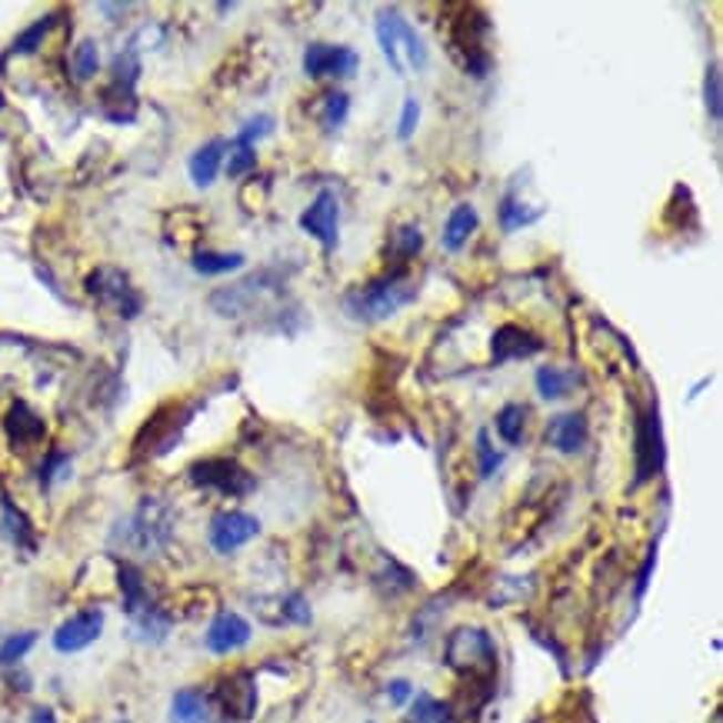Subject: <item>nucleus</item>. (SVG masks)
I'll return each instance as SVG.
<instances>
[{
  "label": "nucleus",
  "instance_id": "f257e3e1",
  "mask_svg": "<svg viewBox=\"0 0 723 723\" xmlns=\"http://www.w3.org/2000/svg\"><path fill=\"white\" fill-rule=\"evenodd\" d=\"M417 297V284L404 274V271H394L390 277H380V281H370L357 291H350L344 297V310L354 317V320H364V324H380L387 317H394L404 304H410Z\"/></svg>",
  "mask_w": 723,
  "mask_h": 723
},
{
  "label": "nucleus",
  "instance_id": "f03ea898",
  "mask_svg": "<svg viewBox=\"0 0 723 723\" xmlns=\"http://www.w3.org/2000/svg\"><path fill=\"white\" fill-rule=\"evenodd\" d=\"M374 34H377V44L384 51V58L390 61V68L397 74H420L427 68V48L420 41V34L410 28V21L387 8L377 14V24H374Z\"/></svg>",
  "mask_w": 723,
  "mask_h": 723
},
{
  "label": "nucleus",
  "instance_id": "7ed1b4c3",
  "mask_svg": "<svg viewBox=\"0 0 723 723\" xmlns=\"http://www.w3.org/2000/svg\"><path fill=\"white\" fill-rule=\"evenodd\" d=\"M174 533V517L171 507L161 500H141V507L118 527V540L131 553H157L167 547Z\"/></svg>",
  "mask_w": 723,
  "mask_h": 723
},
{
  "label": "nucleus",
  "instance_id": "20e7f679",
  "mask_svg": "<svg viewBox=\"0 0 723 723\" xmlns=\"http://www.w3.org/2000/svg\"><path fill=\"white\" fill-rule=\"evenodd\" d=\"M447 663L464 676H490L497 670V643L480 627H460L447 637Z\"/></svg>",
  "mask_w": 723,
  "mask_h": 723
},
{
  "label": "nucleus",
  "instance_id": "39448f33",
  "mask_svg": "<svg viewBox=\"0 0 723 723\" xmlns=\"http://www.w3.org/2000/svg\"><path fill=\"white\" fill-rule=\"evenodd\" d=\"M191 480L204 490H217L224 497H244L254 490V477L234 460H201L191 467Z\"/></svg>",
  "mask_w": 723,
  "mask_h": 723
},
{
  "label": "nucleus",
  "instance_id": "423d86ee",
  "mask_svg": "<svg viewBox=\"0 0 723 723\" xmlns=\"http://www.w3.org/2000/svg\"><path fill=\"white\" fill-rule=\"evenodd\" d=\"M360 68V54L344 44H310L304 51V74L310 81L320 78H354Z\"/></svg>",
  "mask_w": 723,
  "mask_h": 723
},
{
  "label": "nucleus",
  "instance_id": "0eeeda50",
  "mask_svg": "<svg viewBox=\"0 0 723 723\" xmlns=\"http://www.w3.org/2000/svg\"><path fill=\"white\" fill-rule=\"evenodd\" d=\"M261 533V520L244 510H224L211 520V547L217 553H234Z\"/></svg>",
  "mask_w": 723,
  "mask_h": 723
},
{
  "label": "nucleus",
  "instance_id": "6e6552de",
  "mask_svg": "<svg viewBox=\"0 0 723 723\" xmlns=\"http://www.w3.org/2000/svg\"><path fill=\"white\" fill-rule=\"evenodd\" d=\"M101 633H104V610L88 607V610L68 617V620L54 630V650H58V653H81V650H88Z\"/></svg>",
  "mask_w": 723,
  "mask_h": 723
},
{
  "label": "nucleus",
  "instance_id": "1a4fd4ad",
  "mask_svg": "<svg viewBox=\"0 0 723 723\" xmlns=\"http://www.w3.org/2000/svg\"><path fill=\"white\" fill-rule=\"evenodd\" d=\"M337 224H340V204L334 191H320L314 204L301 214V231L320 241L327 251L337 247Z\"/></svg>",
  "mask_w": 723,
  "mask_h": 723
},
{
  "label": "nucleus",
  "instance_id": "9d476101",
  "mask_svg": "<svg viewBox=\"0 0 723 723\" xmlns=\"http://www.w3.org/2000/svg\"><path fill=\"white\" fill-rule=\"evenodd\" d=\"M251 633H254V630H251V623H247L241 613H234V610H221V613L211 620L204 643H207L211 653L227 656V653L247 646V643H251Z\"/></svg>",
  "mask_w": 723,
  "mask_h": 723
},
{
  "label": "nucleus",
  "instance_id": "9b49d317",
  "mask_svg": "<svg viewBox=\"0 0 723 723\" xmlns=\"http://www.w3.org/2000/svg\"><path fill=\"white\" fill-rule=\"evenodd\" d=\"M214 706L224 710V716L231 720H247L257 706V686L251 673H234L227 680H221V686L214 690Z\"/></svg>",
  "mask_w": 723,
  "mask_h": 723
},
{
  "label": "nucleus",
  "instance_id": "f8f14e48",
  "mask_svg": "<svg viewBox=\"0 0 723 723\" xmlns=\"http://www.w3.org/2000/svg\"><path fill=\"white\" fill-rule=\"evenodd\" d=\"M88 291L98 294V297H101L104 304H111L114 310H121L124 317H134V314L141 310V297L134 294V287L128 284V277H124L121 271H111V267L98 271V274L88 281Z\"/></svg>",
  "mask_w": 723,
  "mask_h": 723
},
{
  "label": "nucleus",
  "instance_id": "ddd939ff",
  "mask_svg": "<svg viewBox=\"0 0 723 723\" xmlns=\"http://www.w3.org/2000/svg\"><path fill=\"white\" fill-rule=\"evenodd\" d=\"M633 454H637V480H646L663 467V434H660L656 407H650V414L637 424Z\"/></svg>",
  "mask_w": 723,
  "mask_h": 723
},
{
  "label": "nucleus",
  "instance_id": "4468645a",
  "mask_svg": "<svg viewBox=\"0 0 723 723\" xmlns=\"http://www.w3.org/2000/svg\"><path fill=\"white\" fill-rule=\"evenodd\" d=\"M543 350V340L533 337L530 330L517 327V324H503L493 340H490V354H493V364H507V360H523V357H533Z\"/></svg>",
  "mask_w": 723,
  "mask_h": 723
},
{
  "label": "nucleus",
  "instance_id": "2eb2a0df",
  "mask_svg": "<svg viewBox=\"0 0 723 723\" xmlns=\"http://www.w3.org/2000/svg\"><path fill=\"white\" fill-rule=\"evenodd\" d=\"M543 440L560 450V454H573L587 444V420L583 414H557L547 430H543Z\"/></svg>",
  "mask_w": 723,
  "mask_h": 723
},
{
  "label": "nucleus",
  "instance_id": "dca6fc26",
  "mask_svg": "<svg viewBox=\"0 0 723 723\" xmlns=\"http://www.w3.org/2000/svg\"><path fill=\"white\" fill-rule=\"evenodd\" d=\"M171 716L177 723H211L214 703H211V696L201 686H184L171 700Z\"/></svg>",
  "mask_w": 723,
  "mask_h": 723
},
{
  "label": "nucleus",
  "instance_id": "f3484780",
  "mask_svg": "<svg viewBox=\"0 0 723 723\" xmlns=\"http://www.w3.org/2000/svg\"><path fill=\"white\" fill-rule=\"evenodd\" d=\"M477 224H480V217H477L473 204H457V207L450 211L447 224H444V234H440L444 247H447L450 254H457L460 247H467V241L473 237Z\"/></svg>",
  "mask_w": 723,
  "mask_h": 723
},
{
  "label": "nucleus",
  "instance_id": "a211bd4d",
  "mask_svg": "<svg viewBox=\"0 0 723 723\" xmlns=\"http://www.w3.org/2000/svg\"><path fill=\"white\" fill-rule=\"evenodd\" d=\"M4 430H8V437L18 444V447H28V444H38L41 437H44V420L28 407V404H14L11 407V414H8V420H4Z\"/></svg>",
  "mask_w": 723,
  "mask_h": 723
},
{
  "label": "nucleus",
  "instance_id": "6ab92c4d",
  "mask_svg": "<svg viewBox=\"0 0 723 723\" xmlns=\"http://www.w3.org/2000/svg\"><path fill=\"white\" fill-rule=\"evenodd\" d=\"M224 154H227V144L224 141H207L201 151H194L191 157V177L197 187H211L221 174V164H224Z\"/></svg>",
  "mask_w": 723,
  "mask_h": 723
},
{
  "label": "nucleus",
  "instance_id": "aec40b11",
  "mask_svg": "<svg viewBox=\"0 0 723 723\" xmlns=\"http://www.w3.org/2000/svg\"><path fill=\"white\" fill-rule=\"evenodd\" d=\"M0 530H4V537L18 547H34V527L31 520L4 497L0 500Z\"/></svg>",
  "mask_w": 723,
  "mask_h": 723
},
{
  "label": "nucleus",
  "instance_id": "412c9836",
  "mask_svg": "<svg viewBox=\"0 0 723 723\" xmlns=\"http://www.w3.org/2000/svg\"><path fill=\"white\" fill-rule=\"evenodd\" d=\"M247 264L244 254L231 251V254H221V251H197L194 254V271L204 274V277H217V274H234Z\"/></svg>",
  "mask_w": 723,
  "mask_h": 723
},
{
  "label": "nucleus",
  "instance_id": "4be33fe9",
  "mask_svg": "<svg viewBox=\"0 0 723 723\" xmlns=\"http://www.w3.org/2000/svg\"><path fill=\"white\" fill-rule=\"evenodd\" d=\"M573 387V374L570 370H557V367H540L537 370V394L543 400H560L567 397Z\"/></svg>",
  "mask_w": 723,
  "mask_h": 723
},
{
  "label": "nucleus",
  "instance_id": "5701e85b",
  "mask_svg": "<svg viewBox=\"0 0 723 723\" xmlns=\"http://www.w3.org/2000/svg\"><path fill=\"white\" fill-rule=\"evenodd\" d=\"M523 424H527V407H520V404L500 407V414H497V420H493L497 434H500L507 444H520V440H523Z\"/></svg>",
  "mask_w": 723,
  "mask_h": 723
},
{
  "label": "nucleus",
  "instance_id": "b1692460",
  "mask_svg": "<svg viewBox=\"0 0 723 723\" xmlns=\"http://www.w3.org/2000/svg\"><path fill=\"white\" fill-rule=\"evenodd\" d=\"M450 706L430 693H420L414 696V706H410V723H450Z\"/></svg>",
  "mask_w": 723,
  "mask_h": 723
},
{
  "label": "nucleus",
  "instance_id": "393cba45",
  "mask_svg": "<svg viewBox=\"0 0 723 723\" xmlns=\"http://www.w3.org/2000/svg\"><path fill=\"white\" fill-rule=\"evenodd\" d=\"M543 214H547V207L527 211V207H523L520 201H513V197H503V204H500V224H503V231H520V227H530V224H537Z\"/></svg>",
  "mask_w": 723,
  "mask_h": 723
},
{
  "label": "nucleus",
  "instance_id": "a878e982",
  "mask_svg": "<svg viewBox=\"0 0 723 723\" xmlns=\"http://www.w3.org/2000/svg\"><path fill=\"white\" fill-rule=\"evenodd\" d=\"M71 71H74V81H91L98 71H101V51L94 41H81L78 51H74V61H71Z\"/></svg>",
  "mask_w": 723,
  "mask_h": 723
},
{
  "label": "nucleus",
  "instance_id": "bb28decb",
  "mask_svg": "<svg viewBox=\"0 0 723 723\" xmlns=\"http://www.w3.org/2000/svg\"><path fill=\"white\" fill-rule=\"evenodd\" d=\"M703 104H706L710 121L723 118V84H720V68L716 64H710L706 74H703Z\"/></svg>",
  "mask_w": 723,
  "mask_h": 723
},
{
  "label": "nucleus",
  "instance_id": "cd10ccee",
  "mask_svg": "<svg viewBox=\"0 0 723 723\" xmlns=\"http://www.w3.org/2000/svg\"><path fill=\"white\" fill-rule=\"evenodd\" d=\"M38 643V633L34 630H24V633H14V637H8L4 643H0V666H11V663H18L31 646Z\"/></svg>",
  "mask_w": 723,
  "mask_h": 723
},
{
  "label": "nucleus",
  "instance_id": "c85d7f7f",
  "mask_svg": "<svg viewBox=\"0 0 723 723\" xmlns=\"http://www.w3.org/2000/svg\"><path fill=\"white\" fill-rule=\"evenodd\" d=\"M54 24H58V18H54V14H48L44 21H38V24H34L31 31H24V34H21V38L14 41V54H34V51L41 48V41L48 38V31H51Z\"/></svg>",
  "mask_w": 723,
  "mask_h": 723
},
{
  "label": "nucleus",
  "instance_id": "c756f323",
  "mask_svg": "<svg viewBox=\"0 0 723 723\" xmlns=\"http://www.w3.org/2000/svg\"><path fill=\"white\" fill-rule=\"evenodd\" d=\"M347 111H350L347 94H327V98H324V111H320V124H324L327 131H337V128L347 121Z\"/></svg>",
  "mask_w": 723,
  "mask_h": 723
},
{
  "label": "nucleus",
  "instance_id": "7c9ffc66",
  "mask_svg": "<svg viewBox=\"0 0 723 723\" xmlns=\"http://www.w3.org/2000/svg\"><path fill=\"white\" fill-rule=\"evenodd\" d=\"M254 167H257V154H254V147L234 141V147L227 151V174H231V177H244V174H251Z\"/></svg>",
  "mask_w": 723,
  "mask_h": 723
},
{
  "label": "nucleus",
  "instance_id": "2f4dec72",
  "mask_svg": "<svg viewBox=\"0 0 723 723\" xmlns=\"http://www.w3.org/2000/svg\"><path fill=\"white\" fill-rule=\"evenodd\" d=\"M394 241H397V247H394L397 261H410V257L420 251V244H424V234H420V227H417V224H410V227H400V231L394 234Z\"/></svg>",
  "mask_w": 723,
  "mask_h": 723
},
{
  "label": "nucleus",
  "instance_id": "473e14b6",
  "mask_svg": "<svg viewBox=\"0 0 723 723\" xmlns=\"http://www.w3.org/2000/svg\"><path fill=\"white\" fill-rule=\"evenodd\" d=\"M274 131V121L267 118V114H261V118H254V121H247L244 124V131L237 134V144H247V147H254L261 138H267Z\"/></svg>",
  "mask_w": 723,
  "mask_h": 723
},
{
  "label": "nucleus",
  "instance_id": "72a5a7b5",
  "mask_svg": "<svg viewBox=\"0 0 723 723\" xmlns=\"http://www.w3.org/2000/svg\"><path fill=\"white\" fill-rule=\"evenodd\" d=\"M417 121H420V104L414 98L404 101V111H400V121H397V138L400 141H410L414 131H417Z\"/></svg>",
  "mask_w": 723,
  "mask_h": 723
},
{
  "label": "nucleus",
  "instance_id": "f704fd0d",
  "mask_svg": "<svg viewBox=\"0 0 723 723\" xmlns=\"http://www.w3.org/2000/svg\"><path fill=\"white\" fill-rule=\"evenodd\" d=\"M477 454H480V473L483 477H490L500 464H503V457L490 447V440H487V430H480L477 434Z\"/></svg>",
  "mask_w": 723,
  "mask_h": 723
},
{
  "label": "nucleus",
  "instance_id": "c9c22d12",
  "mask_svg": "<svg viewBox=\"0 0 723 723\" xmlns=\"http://www.w3.org/2000/svg\"><path fill=\"white\" fill-rule=\"evenodd\" d=\"M387 693H390V700L400 706V703H407V700L414 696V686H410L407 680H390V683H387Z\"/></svg>",
  "mask_w": 723,
  "mask_h": 723
},
{
  "label": "nucleus",
  "instance_id": "e433bc0d",
  "mask_svg": "<svg viewBox=\"0 0 723 723\" xmlns=\"http://www.w3.org/2000/svg\"><path fill=\"white\" fill-rule=\"evenodd\" d=\"M28 723H58V716H54V710L51 706H38L34 713H31V720Z\"/></svg>",
  "mask_w": 723,
  "mask_h": 723
}]
</instances>
